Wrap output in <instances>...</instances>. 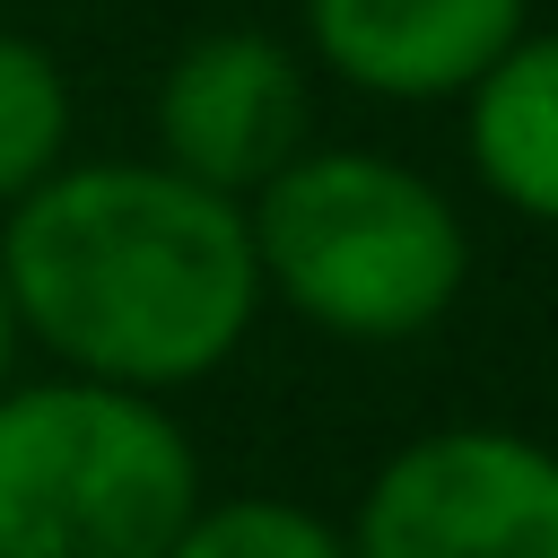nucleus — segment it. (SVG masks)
I'll return each mask as SVG.
<instances>
[{"label": "nucleus", "mask_w": 558, "mask_h": 558, "mask_svg": "<svg viewBox=\"0 0 558 558\" xmlns=\"http://www.w3.org/2000/svg\"><path fill=\"white\" fill-rule=\"evenodd\" d=\"M157 166L253 201L296 148H305V70L279 35L253 26H218L192 35L157 87Z\"/></svg>", "instance_id": "5"}, {"label": "nucleus", "mask_w": 558, "mask_h": 558, "mask_svg": "<svg viewBox=\"0 0 558 558\" xmlns=\"http://www.w3.org/2000/svg\"><path fill=\"white\" fill-rule=\"evenodd\" d=\"M0 279L17 331H35L70 375L174 392L235 357L262 314L244 201L174 166H52L9 201Z\"/></svg>", "instance_id": "1"}, {"label": "nucleus", "mask_w": 558, "mask_h": 558, "mask_svg": "<svg viewBox=\"0 0 558 558\" xmlns=\"http://www.w3.org/2000/svg\"><path fill=\"white\" fill-rule=\"evenodd\" d=\"M70 140V78L44 44L0 35V201L35 192Z\"/></svg>", "instance_id": "8"}, {"label": "nucleus", "mask_w": 558, "mask_h": 558, "mask_svg": "<svg viewBox=\"0 0 558 558\" xmlns=\"http://www.w3.org/2000/svg\"><path fill=\"white\" fill-rule=\"evenodd\" d=\"M166 558H349V532L288 497H201Z\"/></svg>", "instance_id": "9"}, {"label": "nucleus", "mask_w": 558, "mask_h": 558, "mask_svg": "<svg viewBox=\"0 0 558 558\" xmlns=\"http://www.w3.org/2000/svg\"><path fill=\"white\" fill-rule=\"evenodd\" d=\"M462 96L480 183L506 209L558 227V35H514Z\"/></svg>", "instance_id": "7"}, {"label": "nucleus", "mask_w": 558, "mask_h": 558, "mask_svg": "<svg viewBox=\"0 0 558 558\" xmlns=\"http://www.w3.org/2000/svg\"><path fill=\"white\" fill-rule=\"evenodd\" d=\"M244 227L262 296L331 340H418L471 279L453 201L375 148H296L244 201Z\"/></svg>", "instance_id": "2"}, {"label": "nucleus", "mask_w": 558, "mask_h": 558, "mask_svg": "<svg viewBox=\"0 0 558 558\" xmlns=\"http://www.w3.org/2000/svg\"><path fill=\"white\" fill-rule=\"evenodd\" d=\"M201 453L157 392L61 375L0 392V558H166Z\"/></svg>", "instance_id": "3"}, {"label": "nucleus", "mask_w": 558, "mask_h": 558, "mask_svg": "<svg viewBox=\"0 0 558 558\" xmlns=\"http://www.w3.org/2000/svg\"><path fill=\"white\" fill-rule=\"evenodd\" d=\"M349 558H558V453L514 427H427L366 480Z\"/></svg>", "instance_id": "4"}, {"label": "nucleus", "mask_w": 558, "mask_h": 558, "mask_svg": "<svg viewBox=\"0 0 558 558\" xmlns=\"http://www.w3.org/2000/svg\"><path fill=\"white\" fill-rule=\"evenodd\" d=\"M9 357H17V305H9V279H0V392H9Z\"/></svg>", "instance_id": "10"}, {"label": "nucleus", "mask_w": 558, "mask_h": 558, "mask_svg": "<svg viewBox=\"0 0 558 558\" xmlns=\"http://www.w3.org/2000/svg\"><path fill=\"white\" fill-rule=\"evenodd\" d=\"M305 35L349 87L427 105L462 96L523 35V0H305Z\"/></svg>", "instance_id": "6"}]
</instances>
